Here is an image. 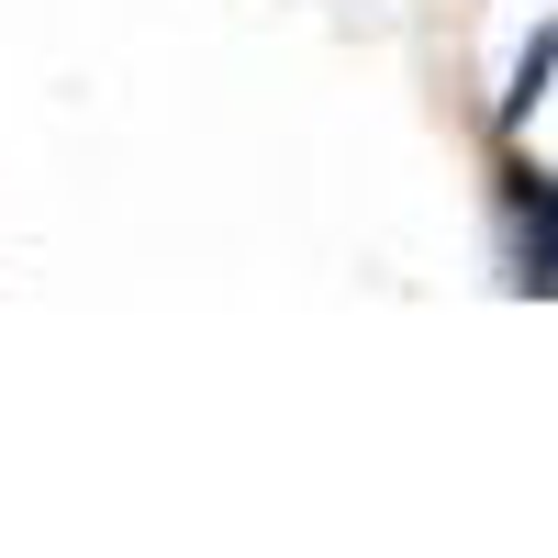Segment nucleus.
Listing matches in <instances>:
<instances>
[{
    "mask_svg": "<svg viewBox=\"0 0 558 558\" xmlns=\"http://www.w3.org/2000/svg\"><path fill=\"white\" fill-rule=\"evenodd\" d=\"M514 213H525V279H558V179L514 168Z\"/></svg>",
    "mask_w": 558,
    "mask_h": 558,
    "instance_id": "1",
    "label": "nucleus"
},
{
    "mask_svg": "<svg viewBox=\"0 0 558 558\" xmlns=\"http://www.w3.org/2000/svg\"><path fill=\"white\" fill-rule=\"evenodd\" d=\"M547 78H558V12L536 23V45L514 57V89H502V134H525V112L547 101Z\"/></svg>",
    "mask_w": 558,
    "mask_h": 558,
    "instance_id": "2",
    "label": "nucleus"
}]
</instances>
